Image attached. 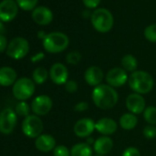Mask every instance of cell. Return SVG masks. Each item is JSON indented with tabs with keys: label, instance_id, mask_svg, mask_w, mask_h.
Masks as SVG:
<instances>
[{
	"label": "cell",
	"instance_id": "6da1fadb",
	"mask_svg": "<svg viewBox=\"0 0 156 156\" xmlns=\"http://www.w3.org/2000/svg\"><path fill=\"white\" fill-rule=\"evenodd\" d=\"M92 100L98 108L107 110L117 105L119 94L114 87L108 84H101L94 87L92 91Z\"/></svg>",
	"mask_w": 156,
	"mask_h": 156
},
{
	"label": "cell",
	"instance_id": "7a4b0ae2",
	"mask_svg": "<svg viewBox=\"0 0 156 156\" xmlns=\"http://www.w3.org/2000/svg\"><path fill=\"white\" fill-rule=\"evenodd\" d=\"M129 87L137 94L145 95L150 93L154 87L153 77L145 71L137 70L130 73L129 76Z\"/></svg>",
	"mask_w": 156,
	"mask_h": 156
},
{
	"label": "cell",
	"instance_id": "3957f363",
	"mask_svg": "<svg viewBox=\"0 0 156 156\" xmlns=\"http://www.w3.org/2000/svg\"><path fill=\"white\" fill-rule=\"evenodd\" d=\"M42 44L47 52L59 53L67 49L69 45V38L62 32H51L46 35L42 41Z\"/></svg>",
	"mask_w": 156,
	"mask_h": 156
},
{
	"label": "cell",
	"instance_id": "277c9868",
	"mask_svg": "<svg viewBox=\"0 0 156 156\" xmlns=\"http://www.w3.org/2000/svg\"><path fill=\"white\" fill-rule=\"evenodd\" d=\"M91 23L97 31L107 33L113 27L114 18L109 10L106 9H98L91 15Z\"/></svg>",
	"mask_w": 156,
	"mask_h": 156
},
{
	"label": "cell",
	"instance_id": "5b68a950",
	"mask_svg": "<svg viewBox=\"0 0 156 156\" xmlns=\"http://www.w3.org/2000/svg\"><path fill=\"white\" fill-rule=\"evenodd\" d=\"M13 96L21 101H25L33 96L35 92V83L28 77L20 78L13 85Z\"/></svg>",
	"mask_w": 156,
	"mask_h": 156
},
{
	"label": "cell",
	"instance_id": "8992f818",
	"mask_svg": "<svg viewBox=\"0 0 156 156\" xmlns=\"http://www.w3.org/2000/svg\"><path fill=\"white\" fill-rule=\"evenodd\" d=\"M29 41L25 38L16 37L9 43L7 48V54L14 60H20L29 53Z\"/></svg>",
	"mask_w": 156,
	"mask_h": 156
},
{
	"label": "cell",
	"instance_id": "52a82bcc",
	"mask_svg": "<svg viewBox=\"0 0 156 156\" xmlns=\"http://www.w3.org/2000/svg\"><path fill=\"white\" fill-rule=\"evenodd\" d=\"M22 131L29 138H38L43 130V122L37 115H29L21 125Z\"/></svg>",
	"mask_w": 156,
	"mask_h": 156
},
{
	"label": "cell",
	"instance_id": "ba28073f",
	"mask_svg": "<svg viewBox=\"0 0 156 156\" xmlns=\"http://www.w3.org/2000/svg\"><path fill=\"white\" fill-rule=\"evenodd\" d=\"M17 113L11 108H5L0 112V132L9 135L17 125Z\"/></svg>",
	"mask_w": 156,
	"mask_h": 156
},
{
	"label": "cell",
	"instance_id": "9c48e42d",
	"mask_svg": "<svg viewBox=\"0 0 156 156\" xmlns=\"http://www.w3.org/2000/svg\"><path fill=\"white\" fill-rule=\"evenodd\" d=\"M105 78L107 84L114 88L124 86L129 80L127 72L122 67H114L110 69L107 73Z\"/></svg>",
	"mask_w": 156,
	"mask_h": 156
},
{
	"label": "cell",
	"instance_id": "30bf717a",
	"mask_svg": "<svg viewBox=\"0 0 156 156\" xmlns=\"http://www.w3.org/2000/svg\"><path fill=\"white\" fill-rule=\"evenodd\" d=\"M30 108L35 115L44 116L51 111L52 108V100L47 95H41L32 100Z\"/></svg>",
	"mask_w": 156,
	"mask_h": 156
},
{
	"label": "cell",
	"instance_id": "8fae6325",
	"mask_svg": "<svg viewBox=\"0 0 156 156\" xmlns=\"http://www.w3.org/2000/svg\"><path fill=\"white\" fill-rule=\"evenodd\" d=\"M96 129V122L90 118L81 119L73 126V132L79 138H88Z\"/></svg>",
	"mask_w": 156,
	"mask_h": 156
},
{
	"label": "cell",
	"instance_id": "7c38bea8",
	"mask_svg": "<svg viewBox=\"0 0 156 156\" xmlns=\"http://www.w3.org/2000/svg\"><path fill=\"white\" fill-rule=\"evenodd\" d=\"M19 6L14 0H3L0 3V21L9 22L18 15Z\"/></svg>",
	"mask_w": 156,
	"mask_h": 156
},
{
	"label": "cell",
	"instance_id": "4fadbf2b",
	"mask_svg": "<svg viewBox=\"0 0 156 156\" xmlns=\"http://www.w3.org/2000/svg\"><path fill=\"white\" fill-rule=\"evenodd\" d=\"M49 74L51 81L55 85L60 86V85H64L68 81L69 71L64 64L61 62H56L51 65Z\"/></svg>",
	"mask_w": 156,
	"mask_h": 156
},
{
	"label": "cell",
	"instance_id": "5bb4252c",
	"mask_svg": "<svg viewBox=\"0 0 156 156\" xmlns=\"http://www.w3.org/2000/svg\"><path fill=\"white\" fill-rule=\"evenodd\" d=\"M145 104L146 103L143 97L137 93L129 94L126 98V107L128 110L134 115L143 113L146 108Z\"/></svg>",
	"mask_w": 156,
	"mask_h": 156
},
{
	"label": "cell",
	"instance_id": "9a60e30c",
	"mask_svg": "<svg viewBox=\"0 0 156 156\" xmlns=\"http://www.w3.org/2000/svg\"><path fill=\"white\" fill-rule=\"evenodd\" d=\"M104 79V73L98 66L93 65L88 67L85 72V80L87 85L91 87H98L101 85Z\"/></svg>",
	"mask_w": 156,
	"mask_h": 156
},
{
	"label": "cell",
	"instance_id": "2e32d148",
	"mask_svg": "<svg viewBox=\"0 0 156 156\" xmlns=\"http://www.w3.org/2000/svg\"><path fill=\"white\" fill-rule=\"evenodd\" d=\"M31 17L34 22L39 25H48L53 20V14L51 10L43 6L35 8L32 11Z\"/></svg>",
	"mask_w": 156,
	"mask_h": 156
},
{
	"label": "cell",
	"instance_id": "e0dca14e",
	"mask_svg": "<svg viewBox=\"0 0 156 156\" xmlns=\"http://www.w3.org/2000/svg\"><path fill=\"white\" fill-rule=\"evenodd\" d=\"M118 123L110 118H102L96 122V129L104 136H109L117 131Z\"/></svg>",
	"mask_w": 156,
	"mask_h": 156
},
{
	"label": "cell",
	"instance_id": "ac0fdd59",
	"mask_svg": "<svg viewBox=\"0 0 156 156\" xmlns=\"http://www.w3.org/2000/svg\"><path fill=\"white\" fill-rule=\"evenodd\" d=\"M113 148V140L108 136H102L98 138L94 144L93 150L98 155H103L109 153Z\"/></svg>",
	"mask_w": 156,
	"mask_h": 156
},
{
	"label": "cell",
	"instance_id": "d6986e66",
	"mask_svg": "<svg viewBox=\"0 0 156 156\" xmlns=\"http://www.w3.org/2000/svg\"><path fill=\"white\" fill-rule=\"evenodd\" d=\"M36 148L43 152H48L50 151H53L56 147L55 139L49 134H41L35 140Z\"/></svg>",
	"mask_w": 156,
	"mask_h": 156
},
{
	"label": "cell",
	"instance_id": "ffe728a7",
	"mask_svg": "<svg viewBox=\"0 0 156 156\" xmlns=\"http://www.w3.org/2000/svg\"><path fill=\"white\" fill-rule=\"evenodd\" d=\"M16 81L17 73L13 68L9 66H4L0 68V86L10 87L14 85Z\"/></svg>",
	"mask_w": 156,
	"mask_h": 156
},
{
	"label": "cell",
	"instance_id": "44dd1931",
	"mask_svg": "<svg viewBox=\"0 0 156 156\" xmlns=\"http://www.w3.org/2000/svg\"><path fill=\"white\" fill-rule=\"evenodd\" d=\"M93 149L87 142L76 143L71 148V156H92Z\"/></svg>",
	"mask_w": 156,
	"mask_h": 156
},
{
	"label": "cell",
	"instance_id": "7402d4cb",
	"mask_svg": "<svg viewBox=\"0 0 156 156\" xmlns=\"http://www.w3.org/2000/svg\"><path fill=\"white\" fill-rule=\"evenodd\" d=\"M138 124V118L132 113H125L119 119V126L126 130L133 129Z\"/></svg>",
	"mask_w": 156,
	"mask_h": 156
},
{
	"label": "cell",
	"instance_id": "603a6c76",
	"mask_svg": "<svg viewBox=\"0 0 156 156\" xmlns=\"http://www.w3.org/2000/svg\"><path fill=\"white\" fill-rule=\"evenodd\" d=\"M121 66L126 72L133 73L137 71L138 68V61L131 54H126L121 59Z\"/></svg>",
	"mask_w": 156,
	"mask_h": 156
},
{
	"label": "cell",
	"instance_id": "cb8c5ba5",
	"mask_svg": "<svg viewBox=\"0 0 156 156\" xmlns=\"http://www.w3.org/2000/svg\"><path fill=\"white\" fill-rule=\"evenodd\" d=\"M49 75V72L44 67H37L32 73V79L34 83L41 85L46 82Z\"/></svg>",
	"mask_w": 156,
	"mask_h": 156
},
{
	"label": "cell",
	"instance_id": "d4e9b609",
	"mask_svg": "<svg viewBox=\"0 0 156 156\" xmlns=\"http://www.w3.org/2000/svg\"><path fill=\"white\" fill-rule=\"evenodd\" d=\"M144 120L149 125H156V107L150 106L143 111Z\"/></svg>",
	"mask_w": 156,
	"mask_h": 156
},
{
	"label": "cell",
	"instance_id": "484cf974",
	"mask_svg": "<svg viewBox=\"0 0 156 156\" xmlns=\"http://www.w3.org/2000/svg\"><path fill=\"white\" fill-rule=\"evenodd\" d=\"M16 2L21 9L30 11L35 9L36 5L38 4V0H16Z\"/></svg>",
	"mask_w": 156,
	"mask_h": 156
},
{
	"label": "cell",
	"instance_id": "4316f807",
	"mask_svg": "<svg viewBox=\"0 0 156 156\" xmlns=\"http://www.w3.org/2000/svg\"><path fill=\"white\" fill-rule=\"evenodd\" d=\"M144 37L151 42H156V24H151L145 28Z\"/></svg>",
	"mask_w": 156,
	"mask_h": 156
},
{
	"label": "cell",
	"instance_id": "83f0119b",
	"mask_svg": "<svg viewBox=\"0 0 156 156\" xmlns=\"http://www.w3.org/2000/svg\"><path fill=\"white\" fill-rule=\"evenodd\" d=\"M30 109L31 108L25 101H21L16 106V113L17 115L21 116V117H25V118L28 117L30 115Z\"/></svg>",
	"mask_w": 156,
	"mask_h": 156
},
{
	"label": "cell",
	"instance_id": "f1b7e54d",
	"mask_svg": "<svg viewBox=\"0 0 156 156\" xmlns=\"http://www.w3.org/2000/svg\"><path fill=\"white\" fill-rule=\"evenodd\" d=\"M81 59H82V55L79 51H70L66 55V62L72 65H75L77 63H79Z\"/></svg>",
	"mask_w": 156,
	"mask_h": 156
},
{
	"label": "cell",
	"instance_id": "f546056e",
	"mask_svg": "<svg viewBox=\"0 0 156 156\" xmlns=\"http://www.w3.org/2000/svg\"><path fill=\"white\" fill-rule=\"evenodd\" d=\"M143 136L148 139V140H151L154 139L156 137V127L154 125H147L144 127L143 130H142Z\"/></svg>",
	"mask_w": 156,
	"mask_h": 156
},
{
	"label": "cell",
	"instance_id": "4dcf8cb0",
	"mask_svg": "<svg viewBox=\"0 0 156 156\" xmlns=\"http://www.w3.org/2000/svg\"><path fill=\"white\" fill-rule=\"evenodd\" d=\"M53 156H71V151L64 145H58L53 150Z\"/></svg>",
	"mask_w": 156,
	"mask_h": 156
},
{
	"label": "cell",
	"instance_id": "1f68e13d",
	"mask_svg": "<svg viewBox=\"0 0 156 156\" xmlns=\"http://www.w3.org/2000/svg\"><path fill=\"white\" fill-rule=\"evenodd\" d=\"M64 88L68 93L73 94L78 90V84L76 81L73 80H68L65 84H64Z\"/></svg>",
	"mask_w": 156,
	"mask_h": 156
},
{
	"label": "cell",
	"instance_id": "d6a6232c",
	"mask_svg": "<svg viewBox=\"0 0 156 156\" xmlns=\"http://www.w3.org/2000/svg\"><path fill=\"white\" fill-rule=\"evenodd\" d=\"M122 156H140V151L136 147H128L124 150Z\"/></svg>",
	"mask_w": 156,
	"mask_h": 156
},
{
	"label": "cell",
	"instance_id": "836d02e7",
	"mask_svg": "<svg viewBox=\"0 0 156 156\" xmlns=\"http://www.w3.org/2000/svg\"><path fill=\"white\" fill-rule=\"evenodd\" d=\"M88 108H89V105H88V103L86 102V101L78 102V103L73 107V109H74L76 112H85V111H87Z\"/></svg>",
	"mask_w": 156,
	"mask_h": 156
},
{
	"label": "cell",
	"instance_id": "e575fe53",
	"mask_svg": "<svg viewBox=\"0 0 156 156\" xmlns=\"http://www.w3.org/2000/svg\"><path fill=\"white\" fill-rule=\"evenodd\" d=\"M100 1L101 0H83V3L88 9H96L99 5Z\"/></svg>",
	"mask_w": 156,
	"mask_h": 156
},
{
	"label": "cell",
	"instance_id": "d590c367",
	"mask_svg": "<svg viewBox=\"0 0 156 156\" xmlns=\"http://www.w3.org/2000/svg\"><path fill=\"white\" fill-rule=\"evenodd\" d=\"M8 48V40L4 35H0V52L5 51Z\"/></svg>",
	"mask_w": 156,
	"mask_h": 156
},
{
	"label": "cell",
	"instance_id": "8d00e7d4",
	"mask_svg": "<svg viewBox=\"0 0 156 156\" xmlns=\"http://www.w3.org/2000/svg\"><path fill=\"white\" fill-rule=\"evenodd\" d=\"M44 56L45 55H44L43 52H39V53H37V54H35L34 56L31 57V62H38L41 61L44 58Z\"/></svg>",
	"mask_w": 156,
	"mask_h": 156
},
{
	"label": "cell",
	"instance_id": "74e56055",
	"mask_svg": "<svg viewBox=\"0 0 156 156\" xmlns=\"http://www.w3.org/2000/svg\"><path fill=\"white\" fill-rule=\"evenodd\" d=\"M5 31H6V29H5V27H4V25H3V23L0 21V35H3L4 33H5Z\"/></svg>",
	"mask_w": 156,
	"mask_h": 156
},
{
	"label": "cell",
	"instance_id": "f35d334b",
	"mask_svg": "<svg viewBox=\"0 0 156 156\" xmlns=\"http://www.w3.org/2000/svg\"><path fill=\"white\" fill-rule=\"evenodd\" d=\"M46 35H47V34H45L44 31H39V32H38V37H39L40 39H42V41L44 40V38L46 37Z\"/></svg>",
	"mask_w": 156,
	"mask_h": 156
},
{
	"label": "cell",
	"instance_id": "ab89813d",
	"mask_svg": "<svg viewBox=\"0 0 156 156\" xmlns=\"http://www.w3.org/2000/svg\"><path fill=\"white\" fill-rule=\"evenodd\" d=\"M95 156H103V155H95Z\"/></svg>",
	"mask_w": 156,
	"mask_h": 156
}]
</instances>
